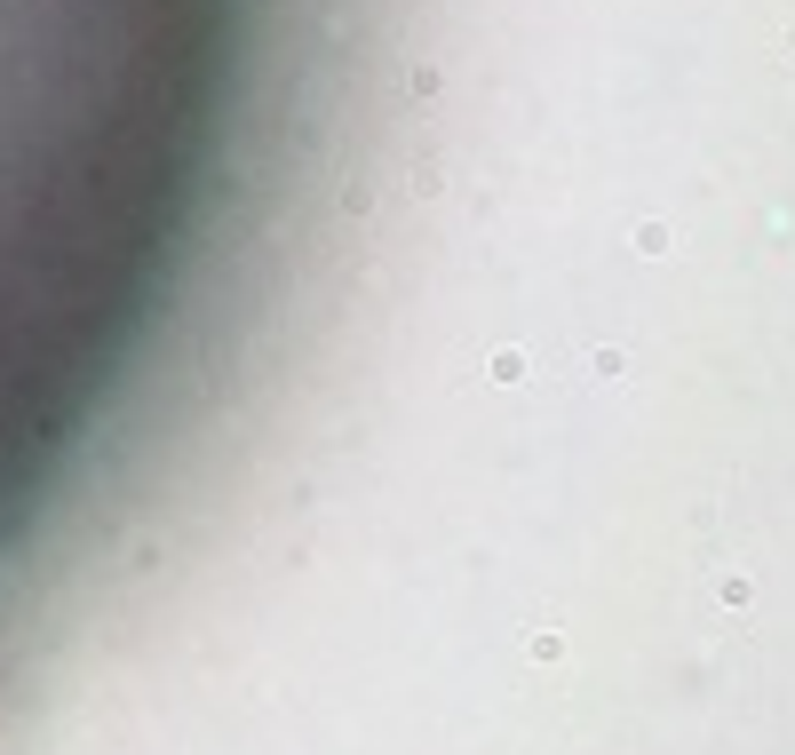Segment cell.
Wrapping results in <instances>:
<instances>
[{
	"label": "cell",
	"mask_w": 795,
	"mask_h": 755,
	"mask_svg": "<svg viewBox=\"0 0 795 755\" xmlns=\"http://www.w3.org/2000/svg\"><path fill=\"white\" fill-rule=\"evenodd\" d=\"M287 0H0V509L175 366L255 183Z\"/></svg>",
	"instance_id": "cell-1"
}]
</instances>
